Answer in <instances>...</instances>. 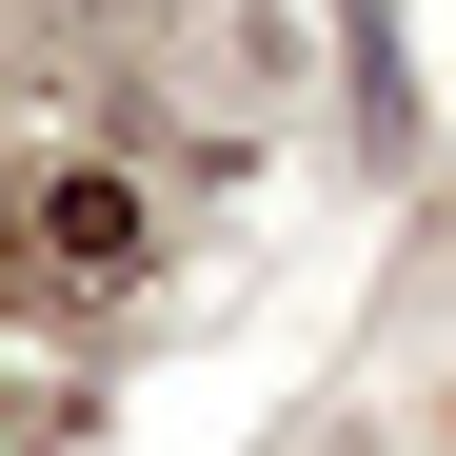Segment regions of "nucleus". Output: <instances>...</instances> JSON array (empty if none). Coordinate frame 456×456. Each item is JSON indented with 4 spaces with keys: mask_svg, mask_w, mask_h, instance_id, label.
Here are the masks:
<instances>
[{
    "mask_svg": "<svg viewBox=\"0 0 456 456\" xmlns=\"http://www.w3.org/2000/svg\"><path fill=\"white\" fill-rule=\"evenodd\" d=\"M40 258L80 278V297H119L139 258H159V218H139V199H119L100 159H40Z\"/></svg>",
    "mask_w": 456,
    "mask_h": 456,
    "instance_id": "1",
    "label": "nucleus"
},
{
    "mask_svg": "<svg viewBox=\"0 0 456 456\" xmlns=\"http://www.w3.org/2000/svg\"><path fill=\"white\" fill-rule=\"evenodd\" d=\"M60 20H119V0H60Z\"/></svg>",
    "mask_w": 456,
    "mask_h": 456,
    "instance_id": "2",
    "label": "nucleus"
}]
</instances>
